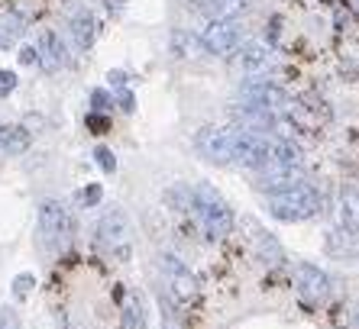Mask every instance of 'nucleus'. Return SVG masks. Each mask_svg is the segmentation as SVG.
Wrapping results in <instances>:
<instances>
[{
	"label": "nucleus",
	"instance_id": "nucleus-1",
	"mask_svg": "<svg viewBox=\"0 0 359 329\" xmlns=\"http://www.w3.org/2000/svg\"><path fill=\"white\" fill-rule=\"evenodd\" d=\"M194 214H198L208 239H224L233 230V210L224 200V194L210 184H194Z\"/></svg>",
	"mask_w": 359,
	"mask_h": 329
},
{
	"label": "nucleus",
	"instance_id": "nucleus-2",
	"mask_svg": "<svg viewBox=\"0 0 359 329\" xmlns=\"http://www.w3.org/2000/svg\"><path fill=\"white\" fill-rule=\"evenodd\" d=\"M266 210L269 216H276L282 223H304L314 214H320V194L314 184L301 181L298 188L276 194V197H266Z\"/></svg>",
	"mask_w": 359,
	"mask_h": 329
},
{
	"label": "nucleus",
	"instance_id": "nucleus-3",
	"mask_svg": "<svg viewBox=\"0 0 359 329\" xmlns=\"http://www.w3.org/2000/svg\"><path fill=\"white\" fill-rule=\"evenodd\" d=\"M75 232L72 214L65 210L62 200H42L39 204V239L49 252H59L68 246V239Z\"/></svg>",
	"mask_w": 359,
	"mask_h": 329
},
{
	"label": "nucleus",
	"instance_id": "nucleus-4",
	"mask_svg": "<svg viewBox=\"0 0 359 329\" xmlns=\"http://www.w3.org/2000/svg\"><path fill=\"white\" fill-rule=\"evenodd\" d=\"M97 242L104 248H110L114 255L126 258L130 255V236H133V226H130V216L120 210V206H110L107 214L97 220Z\"/></svg>",
	"mask_w": 359,
	"mask_h": 329
},
{
	"label": "nucleus",
	"instance_id": "nucleus-5",
	"mask_svg": "<svg viewBox=\"0 0 359 329\" xmlns=\"http://www.w3.org/2000/svg\"><path fill=\"white\" fill-rule=\"evenodd\" d=\"M233 146H236V126L224 130V126H204L194 136V148L201 158H208L210 164H230L233 162Z\"/></svg>",
	"mask_w": 359,
	"mask_h": 329
},
{
	"label": "nucleus",
	"instance_id": "nucleus-6",
	"mask_svg": "<svg viewBox=\"0 0 359 329\" xmlns=\"http://www.w3.org/2000/svg\"><path fill=\"white\" fill-rule=\"evenodd\" d=\"M159 272H162V281H165V288L172 290L175 300H194V297H198V278H194V272L178 255L162 252Z\"/></svg>",
	"mask_w": 359,
	"mask_h": 329
},
{
	"label": "nucleus",
	"instance_id": "nucleus-7",
	"mask_svg": "<svg viewBox=\"0 0 359 329\" xmlns=\"http://www.w3.org/2000/svg\"><path fill=\"white\" fill-rule=\"evenodd\" d=\"M240 100L243 104H250V107H262V110H285L292 107L288 104V94L278 88L276 81H262V78H250V81L240 88Z\"/></svg>",
	"mask_w": 359,
	"mask_h": 329
},
{
	"label": "nucleus",
	"instance_id": "nucleus-8",
	"mask_svg": "<svg viewBox=\"0 0 359 329\" xmlns=\"http://www.w3.org/2000/svg\"><path fill=\"white\" fill-rule=\"evenodd\" d=\"M201 49L210 52V55H230L240 46V26L233 20H210L204 26V33L198 36Z\"/></svg>",
	"mask_w": 359,
	"mask_h": 329
},
{
	"label": "nucleus",
	"instance_id": "nucleus-9",
	"mask_svg": "<svg viewBox=\"0 0 359 329\" xmlns=\"http://www.w3.org/2000/svg\"><path fill=\"white\" fill-rule=\"evenodd\" d=\"M269 136H256V132L236 130V146H233V162L243 168H256L262 172L269 164Z\"/></svg>",
	"mask_w": 359,
	"mask_h": 329
},
{
	"label": "nucleus",
	"instance_id": "nucleus-10",
	"mask_svg": "<svg viewBox=\"0 0 359 329\" xmlns=\"http://www.w3.org/2000/svg\"><path fill=\"white\" fill-rule=\"evenodd\" d=\"M243 226H246V232H250V242L252 248H256V258H259L262 265H285V248L282 242H278L272 232L266 230V226H259V223L252 220V216H243Z\"/></svg>",
	"mask_w": 359,
	"mask_h": 329
},
{
	"label": "nucleus",
	"instance_id": "nucleus-11",
	"mask_svg": "<svg viewBox=\"0 0 359 329\" xmlns=\"http://www.w3.org/2000/svg\"><path fill=\"white\" fill-rule=\"evenodd\" d=\"M292 278H294V288H298L304 297H311V300H324V297L330 294V278H327V272L318 268V265L294 262Z\"/></svg>",
	"mask_w": 359,
	"mask_h": 329
},
{
	"label": "nucleus",
	"instance_id": "nucleus-12",
	"mask_svg": "<svg viewBox=\"0 0 359 329\" xmlns=\"http://www.w3.org/2000/svg\"><path fill=\"white\" fill-rule=\"evenodd\" d=\"M233 120H236V130H243V132H256V136L278 132V116L272 113V110H262V107L243 104L240 110H233Z\"/></svg>",
	"mask_w": 359,
	"mask_h": 329
},
{
	"label": "nucleus",
	"instance_id": "nucleus-13",
	"mask_svg": "<svg viewBox=\"0 0 359 329\" xmlns=\"http://www.w3.org/2000/svg\"><path fill=\"white\" fill-rule=\"evenodd\" d=\"M304 181L301 172H288V168H262L259 178H256V188L266 194V197H276V194H285V190L298 188Z\"/></svg>",
	"mask_w": 359,
	"mask_h": 329
},
{
	"label": "nucleus",
	"instance_id": "nucleus-14",
	"mask_svg": "<svg viewBox=\"0 0 359 329\" xmlns=\"http://www.w3.org/2000/svg\"><path fill=\"white\" fill-rule=\"evenodd\" d=\"M36 55H39V65L46 68V71H59V68L68 62L65 42L59 39V33H52V29H42L39 46H36Z\"/></svg>",
	"mask_w": 359,
	"mask_h": 329
},
{
	"label": "nucleus",
	"instance_id": "nucleus-15",
	"mask_svg": "<svg viewBox=\"0 0 359 329\" xmlns=\"http://www.w3.org/2000/svg\"><path fill=\"white\" fill-rule=\"evenodd\" d=\"M301 164H304V155H301V148L294 146L292 139H272L269 142V164L266 168H288V172H301Z\"/></svg>",
	"mask_w": 359,
	"mask_h": 329
},
{
	"label": "nucleus",
	"instance_id": "nucleus-16",
	"mask_svg": "<svg viewBox=\"0 0 359 329\" xmlns=\"http://www.w3.org/2000/svg\"><path fill=\"white\" fill-rule=\"evenodd\" d=\"M240 65L250 74L266 71L272 65V49H269L266 42H246V46H240Z\"/></svg>",
	"mask_w": 359,
	"mask_h": 329
},
{
	"label": "nucleus",
	"instance_id": "nucleus-17",
	"mask_svg": "<svg viewBox=\"0 0 359 329\" xmlns=\"http://www.w3.org/2000/svg\"><path fill=\"white\" fill-rule=\"evenodd\" d=\"M340 230L353 232V236L359 232V188L353 184L340 190Z\"/></svg>",
	"mask_w": 359,
	"mask_h": 329
},
{
	"label": "nucleus",
	"instance_id": "nucleus-18",
	"mask_svg": "<svg viewBox=\"0 0 359 329\" xmlns=\"http://www.w3.org/2000/svg\"><path fill=\"white\" fill-rule=\"evenodd\" d=\"M33 142V132L26 126H0V155H23Z\"/></svg>",
	"mask_w": 359,
	"mask_h": 329
},
{
	"label": "nucleus",
	"instance_id": "nucleus-19",
	"mask_svg": "<svg viewBox=\"0 0 359 329\" xmlns=\"http://www.w3.org/2000/svg\"><path fill=\"white\" fill-rule=\"evenodd\" d=\"M123 329H149V313H146V300L136 290H130L123 300V316H120Z\"/></svg>",
	"mask_w": 359,
	"mask_h": 329
},
{
	"label": "nucleus",
	"instance_id": "nucleus-20",
	"mask_svg": "<svg viewBox=\"0 0 359 329\" xmlns=\"http://www.w3.org/2000/svg\"><path fill=\"white\" fill-rule=\"evenodd\" d=\"M94 36H97V23L88 10H78L72 17V39H75L78 49H91L94 46Z\"/></svg>",
	"mask_w": 359,
	"mask_h": 329
},
{
	"label": "nucleus",
	"instance_id": "nucleus-21",
	"mask_svg": "<svg viewBox=\"0 0 359 329\" xmlns=\"http://www.w3.org/2000/svg\"><path fill=\"white\" fill-rule=\"evenodd\" d=\"M198 7L210 20H233L236 13H243V10L250 7V0H198Z\"/></svg>",
	"mask_w": 359,
	"mask_h": 329
},
{
	"label": "nucleus",
	"instance_id": "nucleus-22",
	"mask_svg": "<svg viewBox=\"0 0 359 329\" xmlns=\"http://www.w3.org/2000/svg\"><path fill=\"white\" fill-rule=\"evenodd\" d=\"M23 33L26 23L20 13H0V49H13Z\"/></svg>",
	"mask_w": 359,
	"mask_h": 329
},
{
	"label": "nucleus",
	"instance_id": "nucleus-23",
	"mask_svg": "<svg viewBox=\"0 0 359 329\" xmlns=\"http://www.w3.org/2000/svg\"><path fill=\"white\" fill-rule=\"evenodd\" d=\"M327 248L334 252V255H356L359 246H356V236L346 230H337L327 236Z\"/></svg>",
	"mask_w": 359,
	"mask_h": 329
},
{
	"label": "nucleus",
	"instance_id": "nucleus-24",
	"mask_svg": "<svg viewBox=\"0 0 359 329\" xmlns=\"http://www.w3.org/2000/svg\"><path fill=\"white\" fill-rule=\"evenodd\" d=\"M194 49H201L198 36L184 33V29H175V36H172V52H175L178 58H188V55H194Z\"/></svg>",
	"mask_w": 359,
	"mask_h": 329
},
{
	"label": "nucleus",
	"instance_id": "nucleus-25",
	"mask_svg": "<svg viewBox=\"0 0 359 329\" xmlns=\"http://www.w3.org/2000/svg\"><path fill=\"white\" fill-rule=\"evenodd\" d=\"M33 288H36V278L29 272H23V274H17V278H13V297H20V300H23V297L29 294Z\"/></svg>",
	"mask_w": 359,
	"mask_h": 329
},
{
	"label": "nucleus",
	"instance_id": "nucleus-26",
	"mask_svg": "<svg viewBox=\"0 0 359 329\" xmlns=\"http://www.w3.org/2000/svg\"><path fill=\"white\" fill-rule=\"evenodd\" d=\"M94 158H97V164L104 168V172H117V158H114V152H110V148L97 146V148H94Z\"/></svg>",
	"mask_w": 359,
	"mask_h": 329
},
{
	"label": "nucleus",
	"instance_id": "nucleus-27",
	"mask_svg": "<svg viewBox=\"0 0 359 329\" xmlns=\"http://www.w3.org/2000/svg\"><path fill=\"white\" fill-rule=\"evenodd\" d=\"M13 91H17V74L0 68V97H10Z\"/></svg>",
	"mask_w": 359,
	"mask_h": 329
},
{
	"label": "nucleus",
	"instance_id": "nucleus-28",
	"mask_svg": "<svg viewBox=\"0 0 359 329\" xmlns=\"http://www.w3.org/2000/svg\"><path fill=\"white\" fill-rule=\"evenodd\" d=\"M100 197H104V190H100V184H88V188L81 190V204L84 206H97Z\"/></svg>",
	"mask_w": 359,
	"mask_h": 329
},
{
	"label": "nucleus",
	"instance_id": "nucleus-29",
	"mask_svg": "<svg viewBox=\"0 0 359 329\" xmlns=\"http://www.w3.org/2000/svg\"><path fill=\"white\" fill-rule=\"evenodd\" d=\"M0 329H20V316L10 307H0Z\"/></svg>",
	"mask_w": 359,
	"mask_h": 329
},
{
	"label": "nucleus",
	"instance_id": "nucleus-30",
	"mask_svg": "<svg viewBox=\"0 0 359 329\" xmlns=\"http://www.w3.org/2000/svg\"><path fill=\"white\" fill-rule=\"evenodd\" d=\"M110 104H114V100H110V94H107V91H91V107L97 110V113L110 110Z\"/></svg>",
	"mask_w": 359,
	"mask_h": 329
},
{
	"label": "nucleus",
	"instance_id": "nucleus-31",
	"mask_svg": "<svg viewBox=\"0 0 359 329\" xmlns=\"http://www.w3.org/2000/svg\"><path fill=\"white\" fill-rule=\"evenodd\" d=\"M20 62H23V65H36V62H39L36 46H23V49H20Z\"/></svg>",
	"mask_w": 359,
	"mask_h": 329
},
{
	"label": "nucleus",
	"instance_id": "nucleus-32",
	"mask_svg": "<svg viewBox=\"0 0 359 329\" xmlns=\"http://www.w3.org/2000/svg\"><path fill=\"white\" fill-rule=\"evenodd\" d=\"M120 107H123L126 113H133V94L130 91H120Z\"/></svg>",
	"mask_w": 359,
	"mask_h": 329
},
{
	"label": "nucleus",
	"instance_id": "nucleus-33",
	"mask_svg": "<svg viewBox=\"0 0 359 329\" xmlns=\"http://www.w3.org/2000/svg\"><path fill=\"white\" fill-rule=\"evenodd\" d=\"M110 84H114V88H123V84H126V74L123 71H110Z\"/></svg>",
	"mask_w": 359,
	"mask_h": 329
},
{
	"label": "nucleus",
	"instance_id": "nucleus-34",
	"mask_svg": "<svg viewBox=\"0 0 359 329\" xmlns=\"http://www.w3.org/2000/svg\"><path fill=\"white\" fill-rule=\"evenodd\" d=\"M104 4H107V13H114V17L123 10V0H104Z\"/></svg>",
	"mask_w": 359,
	"mask_h": 329
},
{
	"label": "nucleus",
	"instance_id": "nucleus-35",
	"mask_svg": "<svg viewBox=\"0 0 359 329\" xmlns=\"http://www.w3.org/2000/svg\"><path fill=\"white\" fill-rule=\"evenodd\" d=\"M65 329H81V326H78L75 316H65Z\"/></svg>",
	"mask_w": 359,
	"mask_h": 329
}]
</instances>
